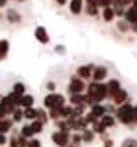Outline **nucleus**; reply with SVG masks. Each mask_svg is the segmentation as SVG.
Returning <instances> with one entry per match:
<instances>
[{
  "instance_id": "nucleus-21",
  "label": "nucleus",
  "mask_w": 137,
  "mask_h": 147,
  "mask_svg": "<svg viewBox=\"0 0 137 147\" xmlns=\"http://www.w3.org/2000/svg\"><path fill=\"white\" fill-rule=\"evenodd\" d=\"M102 18H104V21H113V18H115V11L111 9V7H104V12H102Z\"/></svg>"
},
{
  "instance_id": "nucleus-33",
  "label": "nucleus",
  "mask_w": 137,
  "mask_h": 147,
  "mask_svg": "<svg viewBox=\"0 0 137 147\" xmlns=\"http://www.w3.org/2000/svg\"><path fill=\"white\" fill-rule=\"evenodd\" d=\"M97 4L102 5V7H109V5L113 4V0H97Z\"/></svg>"
},
{
  "instance_id": "nucleus-22",
  "label": "nucleus",
  "mask_w": 137,
  "mask_h": 147,
  "mask_svg": "<svg viewBox=\"0 0 137 147\" xmlns=\"http://www.w3.org/2000/svg\"><path fill=\"white\" fill-rule=\"evenodd\" d=\"M7 19H9L11 23H19V21H21V16H19L14 9H11V11L7 12Z\"/></svg>"
},
{
  "instance_id": "nucleus-11",
  "label": "nucleus",
  "mask_w": 137,
  "mask_h": 147,
  "mask_svg": "<svg viewBox=\"0 0 137 147\" xmlns=\"http://www.w3.org/2000/svg\"><path fill=\"white\" fill-rule=\"evenodd\" d=\"M125 21L127 23H132V24H135L137 23V11L135 9H128V11H125Z\"/></svg>"
},
{
  "instance_id": "nucleus-8",
  "label": "nucleus",
  "mask_w": 137,
  "mask_h": 147,
  "mask_svg": "<svg viewBox=\"0 0 137 147\" xmlns=\"http://www.w3.org/2000/svg\"><path fill=\"white\" fill-rule=\"evenodd\" d=\"M127 90H123V88H120L115 95H113V102L115 104H118V106H121V104H125V100H127Z\"/></svg>"
},
{
  "instance_id": "nucleus-40",
  "label": "nucleus",
  "mask_w": 137,
  "mask_h": 147,
  "mask_svg": "<svg viewBox=\"0 0 137 147\" xmlns=\"http://www.w3.org/2000/svg\"><path fill=\"white\" fill-rule=\"evenodd\" d=\"M87 2H89V5H96V7L99 5V4H97V0H87Z\"/></svg>"
},
{
  "instance_id": "nucleus-13",
  "label": "nucleus",
  "mask_w": 137,
  "mask_h": 147,
  "mask_svg": "<svg viewBox=\"0 0 137 147\" xmlns=\"http://www.w3.org/2000/svg\"><path fill=\"white\" fill-rule=\"evenodd\" d=\"M77 75H78V78L82 80V78L92 76V73H90V67H89V66H80V67L77 69Z\"/></svg>"
},
{
  "instance_id": "nucleus-42",
  "label": "nucleus",
  "mask_w": 137,
  "mask_h": 147,
  "mask_svg": "<svg viewBox=\"0 0 137 147\" xmlns=\"http://www.w3.org/2000/svg\"><path fill=\"white\" fill-rule=\"evenodd\" d=\"M56 52H59V54H62V52H64V49H62V45H59V47L56 49Z\"/></svg>"
},
{
  "instance_id": "nucleus-2",
  "label": "nucleus",
  "mask_w": 137,
  "mask_h": 147,
  "mask_svg": "<svg viewBox=\"0 0 137 147\" xmlns=\"http://www.w3.org/2000/svg\"><path fill=\"white\" fill-rule=\"evenodd\" d=\"M43 106L49 107V109H59V107L64 106V97L61 94H49L43 99Z\"/></svg>"
},
{
  "instance_id": "nucleus-29",
  "label": "nucleus",
  "mask_w": 137,
  "mask_h": 147,
  "mask_svg": "<svg viewBox=\"0 0 137 147\" xmlns=\"http://www.w3.org/2000/svg\"><path fill=\"white\" fill-rule=\"evenodd\" d=\"M12 119H14V121H21V119H23V113L14 109V111H12Z\"/></svg>"
},
{
  "instance_id": "nucleus-31",
  "label": "nucleus",
  "mask_w": 137,
  "mask_h": 147,
  "mask_svg": "<svg viewBox=\"0 0 137 147\" xmlns=\"http://www.w3.org/2000/svg\"><path fill=\"white\" fill-rule=\"evenodd\" d=\"M94 131H96V133H102V131H104V126L96 121V123H94Z\"/></svg>"
},
{
  "instance_id": "nucleus-45",
  "label": "nucleus",
  "mask_w": 137,
  "mask_h": 147,
  "mask_svg": "<svg viewBox=\"0 0 137 147\" xmlns=\"http://www.w3.org/2000/svg\"><path fill=\"white\" fill-rule=\"evenodd\" d=\"M56 2H57L59 5H66V0H56Z\"/></svg>"
},
{
  "instance_id": "nucleus-23",
  "label": "nucleus",
  "mask_w": 137,
  "mask_h": 147,
  "mask_svg": "<svg viewBox=\"0 0 137 147\" xmlns=\"http://www.w3.org/2000/svg\"><path fill=\"white\" fill-rule=\"evenodd\" d=\"M30 126H31V131H33V133H40L42 128H43V123H42L40 119H33V123H31Z\"/></svg>"
},
{
  "instance_id": "nucleus-37",
  "label": "nucleus",
  "mask_w": 137,
  "mask_h": 147,
  "mask_svg": "<svg viewBox=\"0 0 137 147\" xmlns=\"http://www.w3.org/2000/svg\"><path fill=\"white\" fill-rule=\"evenodd\" d=\"M116 2L120 4V5H127V4H130L132 0H116Z\"/></svg>"
},
{
  "instance_id": "nucleus-47",
  "label": "nucleus",
  "mask_w": 137,
  "mask_h": 147,
  "mask_svg": "<svg viewBox=\"0 0 137 147\" xmlns=\"http://www.w3.org/2000/svg\"><path fill=\"white\" fill-rule=\"evenodd\" d=\"M5 2H7V0H0V7H4V5H5Z\"/></svg>"
},
{
  "instance_id": "nucleus-27",
  "label": "nucleus",
  "mask_w": 137,
  "mask_h": 147,
  "mask_svg": "<svg viewBox=\"0 0 137 147\" xmlns=\"http://www.w3.org/2000/svg\"><path fill=\"white\" fill-rule=\"evenodd\" d=\"M121 147H137V140H134V138H127V140L121 142Z\"/></svg>"
},
{
  "instance_id": "nucleus-44",
  "label": "nucleus",
  "mask_w": 137,
  "mask_h": 147,
  "mask_svg": "<svg viewBox=\"0 0 137 147\" xmlns=\"http://www.w3.org/2000/svg\"><path fill=\"white\" fill-rule=\"evenodd\" d=\"M111 144H113L111 140H106V142H104V147H111Z\"/></svg>"
},
{
  "instance_id": "nucleus-9",
  "label": "nucleus",
  "mask_w": 137,
  "mask_h": 147,
  "mask_svg": "<svg viewBox=\"0 0 137 147\" xmlns=\"http://www.w3.org/2000/svg\"><path fill=\"white\" fill-rule=\"evenodd\" d=\"M118 90H120V82H118V80H111V82L106 85V94H109L111 97H113Z\"/></svg>"
},
{
  "instance_id": "nucleus-36",
  "label": "nucleus",
  "mask_w": 137,
  "mask_h": 147,
  "mask_svg": "<svg viewBox=\"0 0 137 147\" xmlns=\"http://www.w3.org/2000/svg\"><path fill=\"white\" fill-rule=\"evenodd\" d=\"M4 144H7V138L4 133H0V145H4Z\"/></svg>"
},
{
  "instance_id": "nucleus-18",
  "label": "nucleus",
  "mask_w": 137,
  "mask_h": 147,
  "mask_svg": "<svg viewBox=\"0 0 137 147\" xmlns=\"http://www.w3.org/2000/svg\"><path fill=\"white\" fill-rule=\"evenodd\" d=\"M59 116H62V118H71L73 116V107H70V106L59 107Z\"/></svg>"
},
{
  "instance_id": "nucleus-15",
  "label": "nucleus",
  "mask_w": 137,
  "mask_h": 147,
  "mask_svg": "<svg viewBox=\"0 0 137 147\" xmlns=\"http://www.w3.org/2000/svg\"><path fill=\"white\" fill-rule=\"evenodd\" d=\"M18 104L23 106V107H31V106H33V97H31V95H21Z\"/></svg>"
},
{
  "instance_id": "nucleus-3",
  "label": "nucleus",
  "mask_w": 137,
  "mask_h": 147,
  "mask_svg": "<svg viewBox=\"0 0 137 147\" xmlns=\"http://www.w3.org/2000/svg\"><path fill=\"white\" fill-rule=\"evenodd\" d=\"M132 109H134V106H130V104H121V106H120L116 116H118V119H120L123 125L132 123Z\"/></svg>"
},
{
  "instance_id": "nucleus-43",
  "label": "nucleus",
  "mask_w": 137,
  "mask_h": 147,
  "mask_svg": "<svg viewBox=\"0 0 137 147\" xmlns=\"http://www.w3.org/2000/svg\"><path fill=\"white\" fill-rule=\"evenodd\" d=\"M132 9L137 11V0H132Z\"/></svg>"
},
{
  "instance_id": "nucleus-49",
  "label": "nucleus",
  "mask_w": 137,
  "mask_h": 147,
  "mask_svg": "<svg viewBox=\"0 0 137 147\" xmlns=\"http://www.w3.org/2000/svg\"><path fill=\"white\" fill-rule=\"evenodd\" d=\"M19 2H24V0H19Z\"/></svg>"
},
{
  "instance_id": "nucleus-34",
  "label": "nucleus",
  "mask_w": 137,
  "mask_h": 147,
  "mask_svg": "<svg viewBox=\"0 0 137 147\" xmlns=\"http://www.w3.org/2000/svg\"><path fill=\"white\" fill-rule=\"evenodd\" d=\"M132 121H137V106H134L132 109Z\"/></svg>"
},
{
  "instance_id": "nucleus-10",
  "label": "nucleus",
  "mask_w": 137,
  "mask_h": 147,
  "mask_svg": "<svg viewBox=\"0 0 137 147\" xmlns=\"http://www.w3.org/2000/svg\"><path fill=\"white\" fill-rule=\"evenodd\" d=\"M106 75H108V71H106V67H102V66H99V67H96V71H94V82H101V80H104L106 78Z\"/></svg>"
},
{
  "instance_id": "nucleus-1",
  "label": "nucleus",
  "mask_w": 137,
  "mask_h": 147,
  "mask_svg": "<svg viewBox=\"0 0 137 147\" xmlns=\"http://www.w3.org/2000/svg\"><path fill=\"white\" fill-rule=\"evenodd\" d=\"M106 85H102L101 82H94L87 87V104L94 106L97 102H101L106 97Z\"/></svg>"
},
{
  "instance_id": "nucleus-7",
  "label": "nucleus",
  "mask_w": 137,
  "mask_h": 147,
  "mask_svg": "<svg viewBox=\"0 0 137 147\" xmlns=\"http://www.w3.org/2000/svg\"><path fill=\"white\" fill-rule=\"evenodd\" d=\"M35 36H37V40L40 43H49V33H47V30L43 26H38L35 30Z\"/></svg>"
},
{
  "instance_id": "nucleus-35",
  "label": "nucleus",
  "mask_w": 137,
  "mask_h": 147,
  "mask_svg": "<svg viewBox=\"0 0 137 147\" xmlns=\"http://www.w3.org/2000/svg\"><path fill=\"white\" fill-rule=\"evenodd\" d=\"M87 12H89V14H96V12H97V9H96V5H89V9H87Z\"/></svg>"
},
{
  "instance_id": "nucleus-20",
  "label": "nucleus",
  "mask_w": 137,
  "mask_h": 147,
  "mask_svg": "<svg viewBox=\"0 0 137 147\" xmlns=\"http://www.w3.org/2000/svg\"><path fill=\"white\" fill-rule=\"evenodd\" d=\"M101 125H102L104 128H106V126H113V125H115V118L104 114V116H101Z\"/></svg>"
},
{
  "instance_id": "nucleus-17",
  "label": "nucleus",
  "mask_w": 137,
  "mask_h": 147,
  "mask_svg": "<svg viewBox=\"0 0 137 147\" xmlns=\"http://www.w3.org/2000/svg\"><path fill=\"white\" fill-rule=\"evenodd\" d=\"M11 126H12V121H11V119H5V118L0 119V133L9 131V130H11Z\"/></svg>"
},
{
  "instance_id": "nucleus-6",
  "label": "nucleus",
  "mask_w": 137,
  "mask_h": 147,
  "mask_svg": "<svg viewBox=\"0 0 137 147\" xmlns=\"http://www.w3.org/2000/svg\"><path fill=\"white\" fill-rule=\"evenodd\" d=\"M0 106L4 107L5 114H7V113H12V111L16 109V102H14V100H12V99H11L9 95H7V97H4L2 100H0Z\"/></svg>"
},
{
  "instance_id": "nucleus-5",
  "label": "nucleus",
  "mask_w": 137,
  "mask_h": 147,
  "mask_svg": "<svg viewBox=\"0 0 137 147\" xmlns=\"http://www.w3.org/2000/svg\"><path fill=\"white\" fill-rule=\"evenodd\" d=\"M83 88H85V83L80 78H73L70 82V88H68V90H70V94H82Z\"/></svg>"
},
{
  "instance_id": "nucleus-16",
  "label": "nucleus",
  "mask_w": 137,
  "mask_h": 147,
  "mask_svg": "<svg viewBox=\"0 0 137 147\" xmlns=\"http://www.w3.org/2000/svg\"><path fill=\"white\" fill-rule=\"evenodd\" d=\"M104 113H106V109H104L102 106H99V104H94V106H92L90 114H92L94 118H101V116H104Z\"/></svg>"
},
{
  "instance_id": "nucleus-46",
  "label": "nucleus",
  "mask_w": 137,
  "mask_h": 147,
  "mask_svg": "<svg viewBox=\"0 0 137 147\" xmlns=\"http://www.w3.org/2000/svg\"><path fill=\"white\" fill-rule=\"evenodd\" d=\"M73 140H75V142H77V144H78V142H80V140H82V138H80V135H75V138H73Z\"/></svg>"
},
{
  "instance_id": "nucleus-26",
  "label": "nucleus",
  "mask_w": 137,
  "mask_h": 147,
  "mask_svg": "<svg viewBox=\"0 0 137 147\" xmlns=\"http://www.w3.org/2000/svg\"><path fill=\"white\" fill-rule=\"evenodd\" d=\"M21 135H23L24 138H28V137L31 138V135H35V133L31 131V126H30V125H24V126H23V131H21Z\"/></svg>"
},
{
  "instance_id": "nucleus-4",
  "label": "nucleus",
  "mask_w": 137,
  "mask_h": 147,
  "mask_svg": "<svg viewBox=\"0 0 137 147\" xmlns=\"http://www.w3.org/2000/svg\"><path fill=\"white\" fill-rule=\"evenodd\" d=\"M52 140L56 145L66 147L70 144V131H56V133H52Z\"/></svg>"
},
{
  "instance_id": "nucleus-48",
  "label": "nucleus",
  "mask_w": 137,
  "mask_h": 147,
  "mask_svg": "<svg viewBox=\"0 0 137 147\" xmlns=\"http://www.w3.org/2000/svg\"><path fill=\"white\" fill-rule=\"evenodd\" d=\"M134 31H137V23H135V24H134Z\"/></svg>"
},
{
  "instance_id": "nucleus-41",
  "label": "nucleus",
  "mask_w": 137,
  "mask_h": 147,
  "mask_svg": "<svg viewBox=\"0 0 137 147\" xmlns=\"http://www.w3.org/2000/svg\"><path fill=\"white\" fill-rule=\"evenodd\" d=\"M4 116H5V111H4V107H2V106H0V119H2Z\"/></svg>"
},
{
  "instance_id": "nucleus-32",
  "label": "nucleus",
  "mask_w": 137,
  "mask_h": 147,
  "mask_svg": "<svg viewBox=\"0 0 137 147\" xmlns=\"http://www.w3.org/2000/svg\"><path fill=\"white\" fill-rule=\"evenodd\" d=\"M92 138H94V133H92V131H89V130H85V131H83V140L90 142Z\"/></svg>"
},
{
  "instance_id": "nucleus-38",
  "label": "nucleus",
  "mask_w": 137,
  "mask_h": 147,
  "mask_svg": "<svg viewBox=\"0 0 137 147\" xmlns=\"http://www.w3.org/2000/svg\"><path fill=\"white\" fill-rule=\"evenodd\" d=\"M11 147H19V144H18V140H16V137L11 140Z\"/></svg>"
},
{
  "instance_id": "nucleus-28",
  "label": "nucleus",
  "mask_w": 137,
  "mask_h": 147,
  "mask_svg": "<svg viewBox=\"0 0 137 147\" xmlns=\"http://www.w3.org/2000/svg\"><path fill=\"white\" fill-rule=\"evenodd\" d=\"M118 30H120V31H123V33H127V30H128V23H127L125 19L118 21Z\"/></svg>"
},
{
  "instance_id": "nucleus-14",
  "label": "nucleus",
  "mask_w": 137,
  "mask_h": 147,
  "mask_svg": "<svg viewBox=\"0 0 137 147\" xmlns=\"http://www.w3.org/2000/svg\"><path fill=\"white\" fill-rule=\"evenodd\" d=\"M71 104H87V95L82 94H71Z\"/></svg>"
},
{
  "instance_id": "nucleus-25",
  "label": "nucleus",
  "mask_w": 137,
  "mask_h": 147,
  "mask_svg": "<svg viewBox=\"0 0 137 147\" xmlns=\"http://www.w3.org/2000/svg\"><path fill=\"white\" fill-rule=\"evenodd\" d=\"M23 118H26V119H37V111L31 109V107H26V111L23 113Z\"/></svg>"
},
{
  "instance_id": "nucleus-24",
  "label": "nucleus",
  "mask_w": 137,
  "mask_h": 147,
  "mask_svg": "<svg viewBox=\"0 0 137 147\" xmlns=\"http://www.w3.org/2000/svg\"><path fill=\"white\" fill-rule=\"evenodd\" d=\"M12 94H16V95H24V85L23 83H14V87H12Z\"/></svg>"
},
{
  "instance_id": "nucleus-12",
  "label": "nucleus",
  "mask_w": 137,
  "mask_h": 147,
  "mask_svg": "<svg viewBox=\"0 0 137 147\" xmlns=\"http://www.w3.org/2000/svg\"><path fill=\"white\" fill-rule=\"evenodd\" d=\"M70 11H71V14H80L82 12V0H71L70 2Z\"/></svg>"
},
{
  "instance_id": "nucleus-39",
  "label": "nucleus",
  "mask_w": 137,
  "mask_h": 147,
  "mask_svg": "<svg viewBox=\"0 0 137 147\" xmlns=\"http://www.w3.org/2000/svg\"><path fill=\"white\" fill-rule=\"evenodd\" d=\"M47 87H49V90H50V92H54V90H56V85H54V83H52V82H50V83H49V85H47Z\"/></svg>"
},
{
  "instance_id": "nucleus-30",
  "label": "nucleus",
  "mask_w": 137,
  "mask_h": 147,
  "mask_svg": "<svg viewBox=\"0 0 137 147\" xmlns=\"http://www.w3.org/2000/svg\"><path fill=\"white\" fill-rule=\"evenodd\" d=\"M26 145L28 147H42L40 145V140H37V138H30V142H26Z\"/></svg>"
},
{
  "instance_id": "nucleus-19",
  "label": "nucleus",
  "mask_w": 137,
  "mask_h": 147,
  "mask_svg": "<svg viewBox=\"0 0 137 147\" xmlns=\"http://www.w3.org/2000/svg\"><path fill=\"white\" fill-rule=\"evenodd\" d=\"M9 52V42L7 40H0V61H2Z\"/></svg>"
}]
</instances>
